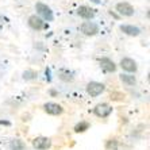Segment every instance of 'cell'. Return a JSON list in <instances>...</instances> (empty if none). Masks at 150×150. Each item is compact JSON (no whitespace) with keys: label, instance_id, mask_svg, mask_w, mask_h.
Instances as JSON below:
<instances>
[{"label":"cell","instance_id":"obj_1","mask_svg":"<svg viewBox=\"0 0 150 150\" xmlns=\"http://www.w3.org/2000/svg\"><path fill=\"white\" fill-rule=\"evenodd\" d=\"M35 11H37L38 16L42 18L43 21L52 22L53 19H54V15H53L52 8H50L47 4H45V3H41V1H38V3L35 4Z\"/></svg>","mask_w":150,"mask_h":150},{"label":"cell","instance_id":"obj_2","mask_svg":"<svg viewBox=\"0 0 150 150\" xmlns=\"http://www.w3.org/2000/svg\"><path fill=\"white\" fill-rule=\"evenodd\" d=\"M85 89H87V93L89 95L91 98H96V96H99V95H101L104 92L105 85L99 83V81H91V83L87 84Z\"/></svg>","mask_w":150,"mask_h":150},{"label":"cell","instance_id":"obj_3","mask_svg":"<svg viewBox=\"0 0 150 150\" xmlns=\"http://www.w3.org/2000/svg\"><path fill=\"white\" fill-rule=\"evenodd\" d=\"M115 11L119 15H122V16H133L134 12H135L134 7L130 3H127V1H120V3H118L115 6Z\"/></svg>","mask_w":150,"mask_h":150},{"label":"cell","instance_id":"obj_4","mask_svg":"<svg viewBox=\"0 0 150 150\" xmlns=\"http://www.w3.org/2000/svg\"><path fill=\"white\" fill-rule=\"evenodd\" d=\"M80 31L87 37H93L99 33V26L95 22H84L83 25L80 26Z\"/></svg>","mask_w":150,"mask_h":150},{"label":"cell","instance_id":"obj_5","mask_svg":"<svg viewBox=\"0 0 150 150\" xmlns=\"http://www.w3.org/2000/svg\"><path fill=\"white\" fill-rule=\"evenodd\" d=\"M119 65H120V68H122L123 70H126L127 73H135L137 70H138V65H137V62L133 58H130V57H125V58H122Z\"/></svg>","mask_w":150,"mask_h":150},{"label":"cell","instance_id":"obj_6","mask_svg":"<svg viewBox=\"0 0 150 150\" xmlns=\"http://www.w3.org/2000/svg\"><path fill=\"white\" fill-rule=\"evenodd\" d=\"M112 112V107L107 103H100L93 108V114L99 118H107V116L111 115Z\"/></svg>","mask_w":150,"mask_h":150},{"label":"cell","instance_id":"obj_7","mask_svg":"<svg viewBox=\"0 0 150 150\" xmlns=\"http://www.w3.org/2000/svg\"><path fill=\"white\" fill-rule=\"evenodd\" d=\"M28 26L33 28V30H43V28L47 27V25L45 23V21L39 18L38 15H31V16H28V21H27Z\"/></svg>","mask_w":150,"mask_h":150},{"label":"cell","instance_id":"obj_8","mask_svg":"<svg viewBox=\"0 0 150 150\" xmlns=\"http://www.w3.org/2000/svg\"><path fill=\"white\" fill-rule=\"evenodd\" d=\"M43 110L45 112H47L49 115H53V116H57V115H61L64 112V108L62 105H59L58 103H53V101H49L43 105Z\"/></svg>","mask_w":150,"mask_h":150},{"label":"cell","instance_id":"obj_9","mask_svg":"<svg viewBox=\"0 0 150 150\" xmlns=\"http://www.w3.org/2000/svg\"><path fill=\"white\" fill-rule=\"evenodd\" d=\"M33 146L37 150H47L52 147V141L46 137H38L33 141Z\"/></svg>","mask_w":150,"mask_h":150},{"label":"cell","instance_id":"obj_10","mask_svg":"<svg viewBox=\"0 0 150 150\" xmlns=\"http://www.w3.org/2000/svg\"><path fill=\"white\" fill-rule=\"evenodd\" d=\"M100 67H101V69L104 70L105 73H114L116 70V64L112 61V59H110V58H107V57H103V58H100Z\"/></svg>","mask_w":150,"mask_h":150},{"label":"cell","instance_id":"obj_11","mask_svg":"<svg viewBox=\"0 0 150 150\" xmlns=\"http://www.w3.org/2000/svg\"><path fill=\"white\" fill-rule=\"evenodd\" d=\"M77 15L81 16L83 19H85V21H91L95 16V10L91 7H88V6H80V7L77 8Z\"/></svg>","mask_w":150,"mask_h":150},{"label":"cell","instance_id":"obj_12","mask_svg":"<svg viewBox=\"0 0 150 150\" xmlns=\"http://www.w3.org/2000/svg\"><path fill=\"white\" fill-rule=\"evenodd\" d=\"M120 31L123 33V34L126 35H130V37H138V35H141V28L137 27V26L134 25H122L120 26Z\"/></svg>","mask_w":150,"mask_h":150},{"label":"cell","instance_id":"obj_13","mask_svg":"<svg viewBox=\"0 0 150 150\" xmlns=\"http://www.w3.org/2000/svg\"><path fill=\"white\" fill-rule=\"evenodd\" d=\"M120 81L123 84H126L127 87H133L137 84V77L131 73H122L120 74Z\"/></svg>","mask_w":150,"mask_h":150},{"label":"cell","instance_id":"obj_14","mask_svg":"<svg viewBox=\"0 0 150 150\" xmlns=\"http://www.w3.org/2000/svg\"><path fill=\"white\" fill-rule=\"evenodd\" d=\"M8 147H10V150H25V147H26V145H25V142L23 141H21V139H12L10 142V145H8Z\"/></svg>","mask_w":150,"mask_h":150},{"label":"cell","instance_id":"obj_15","mask_svg":"<svg viewBox=\"0 0 150 150\" xmlns=\"http://www.w3.org/2000/svg\"><path fill=\"white\" fill-rule=\"evenodd\" d=\"M88 129H89V123L88 122H80L74 126V131H76V133H84V131H87Z\"/></svg>","mask_w":150,"mask_h":150},{"label":"cell","instance_id":"obj_16","mask_svg":"<svg viewBox=\"0 0 150 150\" xmlns=\"http://www.w3.org/2000/svg\"><path fill=\"white\" fill-rule=\"evenodd\" d=\"M23 79H25L26 81H30V80H35L37 79V72H34V70H25L23 72Z\"/></svg>","mask_w":150,"mask_h":150},{"label":"cell","instance_id":"obj_17","mask_svg":"<svg viewBox=\"0 0 150 150\" xmlns=\"http://www.w3.org/2000/svg\"><path fill=\"white\" fill-rule=\"evenodd\" d=\"M105 147L108 150H118V141L116 139H110L105 143Z\"/></svg>","mask_w":150,"mask_h":150},{"label":"cell","instance_id":"obj_18","mask_svg":"<svg viewBox=\"0 0 150 150\" xmlns=\"http://www.w3.org/2000/svg\"><path fill=\"white\" fill-rule=\"evenodd\" d=\"M46 79H47V81H50V70L46 69Z\"/></svg>","mask_w":150,"mask_h":150},{"label":"cell","instance_id":"obj_19","mask_svg":"<svg viewBox=\"0 0 150 150\" xmlns=\"http://www.w3.org/2000/svg\"><path fill=\"white\" fill-rule=\"evenodd\" d=\"M0 125H6V126H10V122H6V120H0Z\"/></svg>","mask_w":150,"mask_h":150},{"label":"cell","instance_id":"obj_20","mask_svg":"<svg viewBox=\"0 0 150 150\" xmlns=\"http://www.w3.org/2000/svg\"><path fill=\"white\" fill-rule=\"evenodd\" d=\"M91 1H92V3H95V4H99V3H100V0H91Z\"/></svg>","mask_w":150,"mask_h":150}]
</instances>
